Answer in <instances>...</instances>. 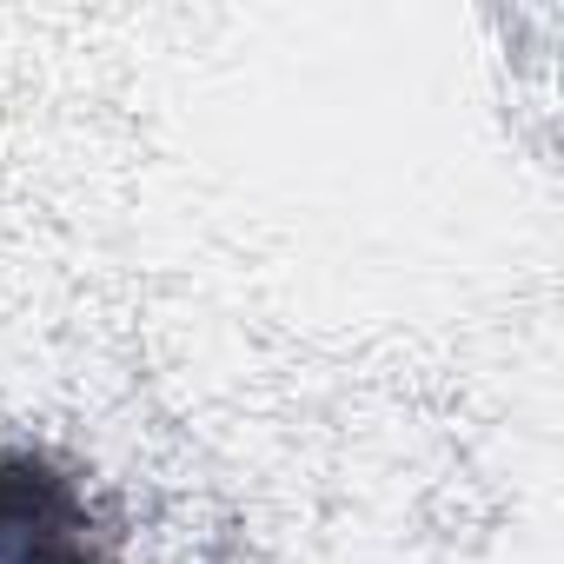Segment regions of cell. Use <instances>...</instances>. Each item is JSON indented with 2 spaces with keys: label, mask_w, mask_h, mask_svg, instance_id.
Wrapping results in <instances>:
<instances>
[{
  "label": "cell",
  "mask_w": 564,
  "mask_h": 564,
  "mask_svg": "<svg viewBox=\"0 0 564 564\" xmlns=\"http://www.w3.org/2000/svg\"><path fill=\"white\" fill-rule=\"evenodd\" d=\"M0 564H113L74 478L21 445H0Z\"/></svg>",
  "instance_id": "obj_1"
}]
</instances>
